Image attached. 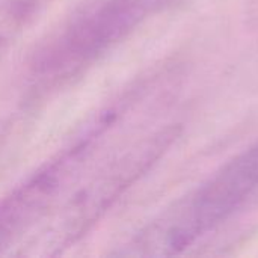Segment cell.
<instances>
[{"label": "cell", "instance_id": "cell-4", "mask_svg": "<svg viewBox=\"0 0 258 258\" xmlns=\"http://www.w3.org/2000/svg\"><path fill=\"white\" fill-rule=\"evenodd\" d=\"M42 0H0V59L33 18Z\"/></svg>", "mask_w": 258, "mask_h": 258}, {"label": "cell", "instance_id": "cell-3", "mask_svg": "<svg viewBox=\"0 0 258 258\" xmlns=\"http://www.w3.org/2000/svg\"><path fill=\"white\" fill-rule=\"evenodd\" d=\"M139 15L141 0H100L91 5L35 54L33 76L44 85L70 79L122 38Z\"/></svg>", "mask_w": 258, "mask_h": 258}, {"label": "cell", "instance_id": "cell-1", "mask_svg": "<svg viewBox=\"0 0 258 258\" xmlns=\"http://www.w3.org/2000/svg\"><path fill=\"white\" fill-rule=\"evenodd\" d=\"M156 139L128 150L101 165L63 207L56 210L23 255H57L79 242L112 207L159 153Z\"/></svg>", "mask_w": 258, "mask_h": 258}, {"label": "cell", "instance_id": "cell-2", "mask_svg": "<svg viewBox=\"0 0 258 258\" xmlns=\"http://www.w3.org/2000/svg\"><path fill=\"white\" fill-rule=\"evenodd\" d=\"M104 133V127L92 121L74 142L0 198V252L54 210L60 195L79 180Z\"/></svg>", "mask_w": 258, "mask_h": 258}]
</instances>
